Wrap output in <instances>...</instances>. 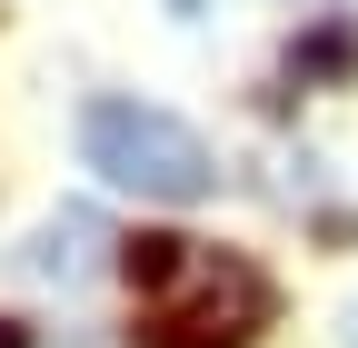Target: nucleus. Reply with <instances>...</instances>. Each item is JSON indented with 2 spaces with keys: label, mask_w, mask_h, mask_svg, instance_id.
I'll return each mask as SVG.
<instances>
[{
  "label": "nucleus",
  "mask_w": 358,
  "mask_h": 348,
  "mask_svg": "<svg viewBox=\"0 0 358 348\" xmlns=\"http://www.w3.org/2000/svg\"><path fill=\"white\" fill-rule=\"evenodd\" d=\"M268 309H279V289H268L249 259H219V249H199L189 269H179V279L150 298L140 348H249V338L268 328Z\"/></svg>",
  "instance_id": "obj_2"
},
{
  "label": "nucleus",
  "mask_w": 358,
  "mask_h": 348,
  "mask_svg": "<svg viewBox=\"0 0 358 348\" xmlns=\"http://www.w3.org/2000/svg\"><path fill=\"white\" fill-rule=\"evenodd\" d=\"M199 259V239H179V229H150V239H120V269H129V289L140 298H159L179 269Z\"/></svg>",
  "instance_id": "obj_4"
},
{
  "label": "nucleus",
  "mask_w": 358,
  "mask_h": 348,
  "mask_svg": "<svg viewBox=\"0 0 358 348\" xmlns=\"http://www.w3.org/2000/svg\"><path fill=\"white\" fill-rule=\"evenodd\" d=\"M110 249H120V239L100 229V209H60V219H40V239L20 249V269H30V279H60V289H80V279L100 269Z\"/></svg>",
  "instance_id": "obj_3"
},
{
  "label": "nucleus",
  "mask_w": 358,
  "mask_h": 348,
  "mask_svg": "<svg viewBox=\"0 0 358 348\" xmlns=\"http://www.w3.org/2000/svg\"><path fill=\"white\" fill-rule=\"evenodd\" d=\"M348 60H358V30H319V40H308V50H299L289 70L308 80V70H348Z\"/></svg>",
  "instance_id": "obj_5"
},
{
  "label": "nucleus",
  "mask_w": 358,
  "mask_h": 348,
  "mask_svg": "<svg viewBox=\"0 0 358 348\" xmlns=\"http://www.w3.org/2000/svg\"><path fill=\"white\" fill-rule=\"evenodd\" d=\"M0 348H30V338H20V319H0Z\"/></svg>",
  "instance_id": "obj_6"
},
{
  "label": "nucleus",
  "mask_w": 358,
  "mask_h": 348,
  "mask_svg": "<svg viewBox=\"0 0 358 348\" xmlns=\"http://www.w3.org/2000/svg\"><path fill=\"white\" fill-rule=\"evenodd\" d=\"M348 348H358V309H348Z\"/></svg>",
  "instance_id": "obj_7"
},
{
  "label": "nucleus",
  "mask_w": 358,
  "mask_h": 348,
  "mask_svg": "<svg viewBox=\"0 0 358 348\" xmlns=\"http://www.w3.org/2000/svg\"><path fill=\"white\" fill-rule=\"evenodd\" d=\"M80 159L100 169L110 189H140V199H159V209H199V199L219 189L209 140H199L179 110H159V100H90V110H80Z\"/></svg>",
  "instance_id": "obj_1"
}]
</instances>
